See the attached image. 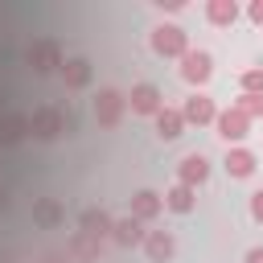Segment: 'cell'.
I'll return each mask as SVG.
<instances>
[{"label":"cell","mask_w":263,"mask_h":263,"mask_svg":"<svg viewBox=\"0 0 263 263\" xmlns=\"http://www.w3.org/2000/svg\"><path fill=\"white\" fill-rule=\"evenodd\" d=\"M152 49L160 58H185L189 53V37L181 25H156L152 29Z\"/></svg>","instance_id":"1"},{"label":"cell","mask_w":263,"mask_h":263,"mask_svg":"<svg viewBox=\"0 0 263 263\" xmlns=\"http://www.w3.org/2000/svg\"><path fill=\"white\" fill-rule=\"evenodd\" d=\"M66 127H70V119H66L58 107H37L33 119H29V132H33L37 140H53V136L66 132Z\"/></svg>","instance_id":"2"},{"label":"cell","mask_w":263,"mask_h":263,"mask_svg":"<svg viewBox=\"0 0 263 263\" xmlns=\"http://www.w3.org/2000/svg\"><path fill=\"white\" fill-rule=\"evenodd\" d=\"M29 62H33V70H37V74H45V70L62 66V49H58V41H53V37H37V41L29 45Z\"/></svg>","instance_id":"3"},{"label":"cell","mask_w":263,"mask_h":263,"mask_svg":"<svg viewBox=\"0 0 263 263\" xmlns=\"http://www.w3.org/2000/svg\"><path fill=\"white\" fill-rule=\"evenodd\" d=\"M210 74H214V62H210V53H205V49H189V53L181 58V78H185V82L201 86Z\"/></svg>","instance_id":"4"},{"label":"cell","mask_w":263,"mask_h":263,"mask_svg":"<svg viewBox=\"0 0 263 263\" xmlns=\"http://www.w3.org/2000/svg\"><path fill=\"white\" fill-rule=\"evenodd\" d=\"M123 103H127V99H123L119 90H99V95H95V119H99L103 127H115L119 115H123Z\"/></svg>","instance_id":"5"},{"label":"cell","mask_w":263,"mask_h":263,"mask_svg":"<svg viewBox=\"0 0 263 263\" xmlns=\"http://www.w3.org/2000/svg\"><path fill=\"white\" fill-rule=\"evenodd\" d=\"M181 115H185V123H214L218 119V111H214V99L210 95H201V90H193L189 99H185V107H181Z\"/></svg>","instance_id":"6"},{"label":"cell","mask_w":263,"mask_h":263,"mask_svg":"<svg viewBox=\"0 0 263 263\" xmlns=\"http://www.w3.org/2000/svg\"><path fill=\"white\" fill-rule=\"evenodd\" d=\"M214 123H218V136H222L226 144H230V140L238 144V140L251 132V119H247L238 107H230V111H218V119H214Z\"/></svg>","instance_id":"7"},{"label":"cell","mask_w":263,"mask_h":263,"mask_svg":"<svg viewBox=\"0 0 263 263\" xmlns=\"http://www.w3.org/2000/svg\"><path fill=\"white\" fill-rule=\"evenodd\" d=\"M127 103H132L136 115H156V111L164 107V103H160V90H156L152 82H136L132 95H127Z\"/></svg>","instance_id":"8"},{"label":"cell","mask_w":263,"mask_h":263,"mask_svg":"<svg viewBox=\"0 0 263 263\" xmlns=\"http://www.w3.org/2000/svg\"><path fill=\"white\" fill-rule=\"evenodd\" d=\"M177 177H181V185H201L205 177H210V160L201 156V152H189V156H181V168H177Z\"/></svg>","instance_id":"9"},{"label":"cell","mask_w":263,"mask_h":263,"mask_svg":"<svg viewBox=\"0 0 263 263\" xmlns=\"http://www.w3.org/2000/svg\"><path fill=\"white\" fill-rule=\"evenodd\" d=\"M144 251H148L152 263H168L173 251H177V242H173L168 230H148V234H144Z\"/></svg>","instance_id":"10"},{"label":"cell","mask_w":263,"mask_h":263,"mask_svg":"<svg viewBox=\"0 0 263 263\" xmlns=\"http://www.w3.org/2000/svg\"><path fill=\"white\" fill-rule=\"evenodd\" d=\"M160 210H164V197L152 193V189H140V193L132 197V218H136V222H148V218H156Z\"/></svg>","instance_id":"11"},{"label":"cell","mask_w":263,"mask_h":263,"mask_svg":"<svg viewBox=\"0 0 263 263\" xmlns=\"http://www.w3.org/2000/svg\"><path fill=\"white\" fill-rule=\"evenodd\" d=\"M78 226H82V234H90V238H107V234L115 230V222H111L107 210H82Z\"/></svg>","instance_id":"12"},{"label":"cell","mask_w":263,"mask_h":263,"mask_svg":"<svg viewBox=\"0 0 263 263\" xmlns=\"http://www.w3.org/2000/svg\"><path fill=\"white\" fill-rule=\"evenodd\" d=\"M156 132H160V140H177L185 132V115L177 107H160L156 111Z\"/></svg>","instance_id":"13"},{"label":"cell","mask_w":263,"mask_h":263,"mask_svg":"<svg viewBox=\"0 0 263 263\" xmlns=\"http://www.w3.org/2000/svg\"><path fill=\"white\" fill-rule=\"evenodd\" d=\"M255 164H259V160H255V152H247V148H230V152H226V173H230V177H251Z\"/></svg>","instance_id":"14"},{"label":"cell","mask_w":263,"mask_h":263,"mask_svg":"<svg viewBox=\"0 0 263 263\" xmlns=\"http://www.w3.org/2000/svg\"><path fill=\"white\" fill-rule=\"evenodd\" d=\"M111 238H115L119 247H136V242H144V230H140L136 218H119L115 230H111Z\"/></svg>","instance_id":"15"},{"label":"cell","mask_w":263,"mask_h":263,"mask_svg":"<svg viewBox=\"0 0 263 263\" xmlns=\"http://www.w3.org/2000/svg\"><path fill=\"white\" fill-rule=\"evenodd\" d=\"M205 16H210L214 25H234V21H238V4H234V0H210V4H205Z\"/></svg>","instance_id":"16"},{"label":"cell","mask_w":263,"mask_h":263,"mask_svg":"<svg viewBox=\"0 0 263 263\" xmlns=\"http://www.w3.org/2000/svg\"><path fill=\"white\" fill-rule=\"evenodd\" d=\"M62 78H66V86H86V78H90L86 58H70V62H62Z\"/></svg>","instance_id":"17"},{"label":"cell","mask_w":263,"mask_h":263,"mask_svg":"<svg viewBox=\"0 0 263 263\" xmlns=\"http://www.w3.org/2000/svg\"><path fill=\"white\" fill-rule=\"evenodd\" d=\"M164 205H168V210H177V214H189V210H193V189L177 181V185L164 193Z\"/></svg>","instance_id":"18"},{"label":"cell","mask_w":263,"mask_h":263,"mask_svg":"<svg viewBox=\"0 0 263 263\" xmlns=\"http://www.w3.org/2000/svg\"><path fill=\"white\" fill-rule=\"evenodd\" d=\"M74 259H99V238H90V234H82V230H74V238H70V247H66Z\"/></svg>","instance_id":"19"},{"label":"cell","mask_w":263,"mask_h":263,"mask_svg":"<svg viewBox=\"0 0 263 263\" xmlns=\"http://www.w3.org/2000/svg\"><path fill=\"white\" fill-rule=\"evenodd\" d=\"M25 127H29V119H21V115H4V119H0V144H16V140L25 136Z\"/></svg>","instance_id":"20"},{"label":"cell","mask_w":263,"mask_h":263,"mask_svg":"<svg viewBox=\"0 0 263 263\" xmlns=\"http://www.w3.org/2000/svg\"><path fill=\"white\" fill-rule=\"evenodd\" d=\"M247 119H259L263 115V95H238V103H234Z\"/></svg>","instance_id":"21"},{"label":"cell","mask_w":263,"mask_h":263,"mask_svg":"<svg viewBox=\"0 0 263 263\" xmlns=\"http://www.w3.org/2000/svg\"><path fill=\"white\" fill-rule=\"evenodd\" d=\"M242 95H263V70L259 66L242 70Z\"/></svg>","instance_id":"22"},{"label":"cell","mask_w":263,"mask_h":263,"mask_svg":"<svg viewBox=\"0 0 263 263\" xmlns=\"http://www.w3.org/2000/svg\"><path fill=\"white\" fill-rule=\"evenodd\" d=\"M37 222H58V205L53 201H41L37 205Z\"/></svg>","instance_id":"23"},{"label":"cell","mask_w":263,"mask_h":263,"mask_svg":"<svg viewBox=\"0 0 263 263\" xmlns=\"http://www.w3.org/2000/svg\"><path fill=\"white\" fill-rule=\"evenodd\" d=\"M251 218H255V222H263V189H255V193H251Z\"/></svg>","instance_id":"24"},{"label":"cell","mask_w":263,"mask_h":263,"mask_svg":"<svg viewBox=\"0 0 263 263\" xmlns=\"http://www.w3.org/2000/svg\"><path fill=\"white\" fill-rule=\"evenodd\" d=\"M247 12H251V21H255V25H263V0H255Z\"/></svg>","instance_id":"25"},{"label":"cell","mask_w":263,"mask_h":263,"mask_svg":"<svg viewBox=\"0 0 263 263\" xmlns=\"http://www.w3.org/2000/svg\"><path fill=\"white\" fill-rule=\"evenodd\" d=\"M242 263H263V247H251V251H247V259H242Z\"/></svg>","instance_id":"26"}]
</instances>
